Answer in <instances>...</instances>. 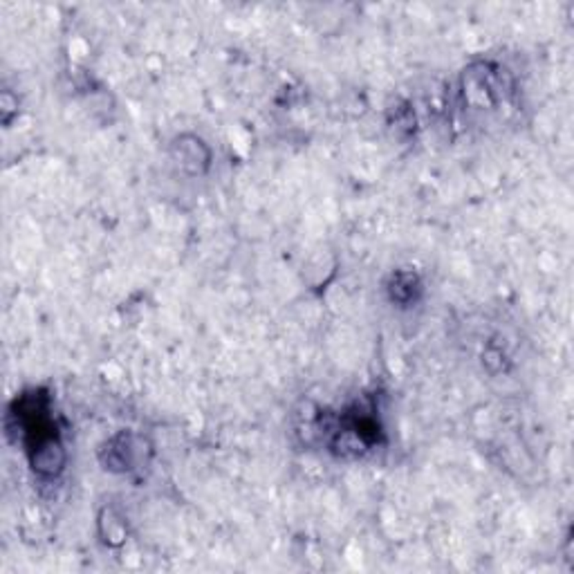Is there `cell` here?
Masks as SVG:
<instances>
[{
	"label": "cell",
	"mask_w": 574,
	"mask_h": 574,
	"mask_svg": "<svg viewBox=\"0 0 574 574\" xmlns=\"http://www.w3.org/2000/svg\"><path fill=\"white\" fill-rule=\"evenodd\" d=\"M418 278L413 274H397L393 285H390V294L399 303H408L413 299V292H418Z\"/></svg>",
	"instance_id": "6da1fadb"
}]
</instances>
